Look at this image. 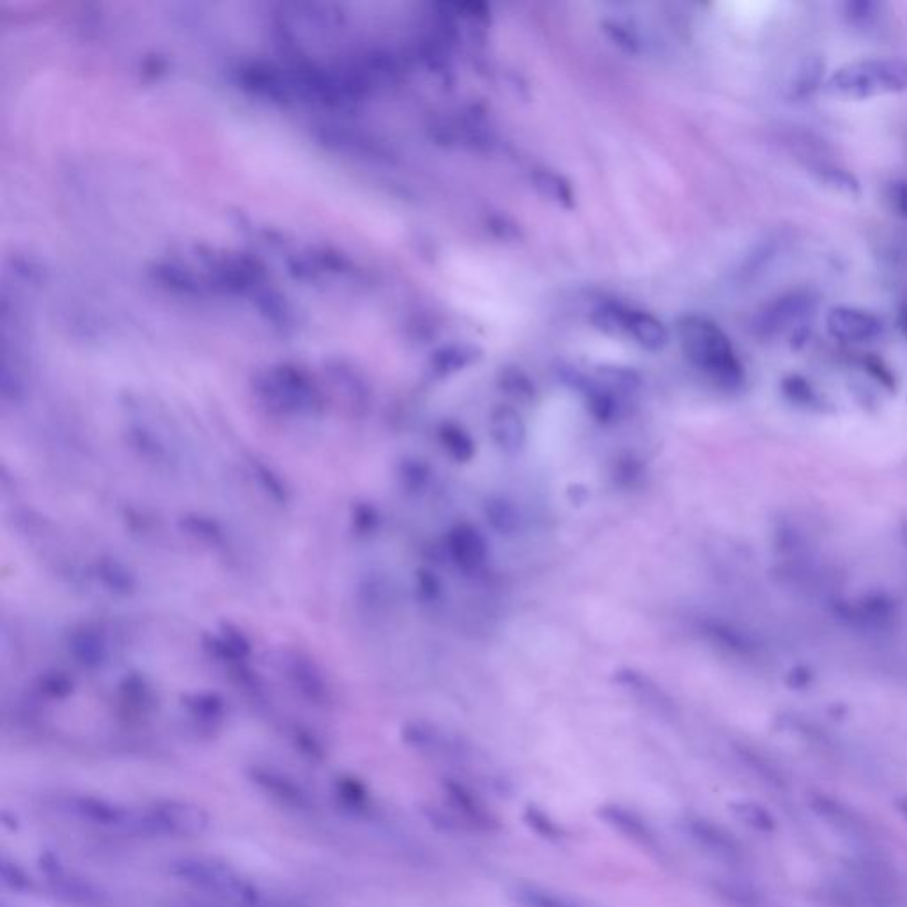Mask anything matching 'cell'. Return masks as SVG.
Masks as SVG:
<instances>
[{"label":"cell","instance_id":"cell-1","mask_svg":"<svg viewBox=\"0 0 907 907\" xmlns=\"http://www.w3.org/2000/svg\"><path fill=\"white\" fill-rule=\"evenodd\" d=\"M675 330L684 357L713 385L727 392H736L745 385V365L729 335L713 319L686 314L677 321Z\"/></svg>","mask_w":907,"mask_h":907},{"label":"cell","instance_id":"cell-2","mask_svg":"<svg viewBox=\"0 0 907 907\" xmlns=\"http://www.w3.org/2000/svg\"><path fill=\"white\" fill-rule=\"evenodd\" d=\"M826 91L842 100H870L907 91V61L872 57L844 64L824 82Z\"/></svg>","mask_w":907,"mask_h":907},{"label":"cell","instance_id":"cell-3","mask_svg":"<svg viewBox=\"0 0 907 907\" xmlns=\"http://www.w3.org/2000/svg\"><path fill=\"white\" fill-rule=\"evenodd\" d=\"M171 874L197 892L206 893L233 907H261V895L254 883L224 861L213 858H179L172 861Z\"/></svg>","mask_w":907,"mask_h":907},{"label":"cell","instance_id":"cell-4","mask_svg":"<svg viewBox=\"0 0 907 907\" xmlns=\"http://www.w3.org/2000/svg\"><path fill=\"white\" fill-rule=\"evenodd\" d=\"M817 296L808 289H794L764 303L752 318V332L759 339L794 334L814 318Z\"/></svg>","mask_w":907,"mask_h":907},{"label":"cell","instance_id":"cell-5","mask_svg":"<svg viewBox=\"0 0 907 907\" xmlns=\"http://www.w3.org/2000/svg\"><path fill=\"white\" fill-rule=\"evenodd\" d=\"M210 817L201 807L181 801H163L140 812V831L169 835V837H197L208 830Z\"/></svg>","mask_w":907,"mask_h":907},{"label":"cell","instance_id":"cell-6","mask_svg":"<svg viewBox=\"0 0 907 907\" xmlns=\"http://www.w3.org/2000/svg\"><path fill=\"white\" fill-rule=\"evenodd\" d=\"M443 550L452 566L463 576L481 574L489 562V543L481 528L461 521L447 530Z\"/></svg>","mask_w":907,"mask_h":907},{"label":"cell","instance_id":"cell-7","mask_svg":"<svg viewBox=\"0 0 907 907\" xmlns=\"http://www.w3.org/2000/svg\"><path fill=\"white\" fill-rule=\"evenodd\" d=\"M826 330L838 342L844 344H867L881 339L884 335L883 319L874 312L860 307L838 305L826 316Z\"/></svg>","mask_w":907,"mask_h":907},{"label":"cell","instance_id":"cell-8","mask_svg":"<svg viewBox=\"0 0 907 907\" xmlns=\"http://www.w3.org/2000/svg\"><path fill=\"white\" fill-rule=\"evenodd\" d=\"M443 796L452 817L468 830L493 833L500 828L497 815L465 783L443 780Z\"/></svg>","mask_w":907,"mask_h":907},{"label":"cell","instance_id":"cell-9","mask_svg":"<svg viewBox=\"0 0 907 907\" xmlns=\"http://www.w3.org/2000/svg\"><path fill=\"white\" fill-rule=\"evenodd\" d=\"M684 835L697 845L700 851L713 856L716 860L736 863L741 860V845L732 833L725 830L720 824L702 817V815H686L679 822Z\"/></svg>","mask_w":907,"mask_h":907},{"label":"cell","instance_id":"cell-10","mask_svg":"<svg viewBox=\"0 0 907 907\" xmlns=\"http://www.w3.org/2000/svg\"><path fill=\"white\" fill-rule=\"evenodd\" d=\"M488 431L491 442L509 458L520 456L528 442L527 422L512 404H500L489 413Z\"/></svg>","mask_w":907,"mask_h":907},{"label":"cell","instance_id":"cell-11","mask_svg":"<svg viewBox=\"0 0 907 907\" xmlns=\"http://www.w3.org/2000/svg\"><path fill=\"white\" fill-rule=\"evenodd\" d=\"M597 817L608 824L613 831L621 833L629 842L642 847L649 853L659 854L663 851V844L659 835L642 815L622 805H603L597 808Z\"/></svg>","mask_w":907,"mask_h":907},{"label":"cell","instance_id":"cell-12","mask_svg":"<svg viewBox=\"0 0 907 907\" xmlns=\"http://www.w3.org/2000/svg\"><path fill=\"white\" fill-rule=\"evenodd\" d=\"M404 739L419 752L431 755L435 759L463 760L468 757V746L458 737L426 721L410 723L404 730Z\"/></svg>","mask_w":907,"mask_h":907},{"label":"cell","instance_id":"cell-13","mask_svg":"<svg viewBox=\"0 0 907 907\" xmlns=\"http://www.w3.org/2000/svg\"><path fill=\"white\" fill-rule=\"evenodd\" d=\"M613 683L636 698L640 704L661 714L672 713L674 702L652 677L638 668L624 667L613 672Z\"/></svg>","mask_w":907,"mask_h":907},{"label":"cell","instance_id":"cell-14","mask_svg":"<svg viewBox=\"0 0 907 907\" xmlns=\"http://www.w3.org/2000/svg\"><path fill=\"white\" fill-rule=\"evenodd\" d=\"M482 349L472 342H450L429 358V371L440 380L456 376L482 360Z\"/></svg>","mask_w":907,"mask_h":907},{"label":"cell","instance_id":"cell-15","mask_svg":"<svg viewBox=\"0 0 907 907\" xmlns=\"http://www.w3.org/2000/svg\"><path fill=\"white\" fill-rule=\"evenodd\" d=\"M507 897L514 907H590L587 902L569 893L528 881L512 884L507 890Z\"/></svg>","mask_w":907,"mask_h":907},{"label":"cell","instance_id":"cell-16","mask_svg":"<svg viewBox=\"0 0 907 907\" xmlns=\"http://www.w3.org/2000/svg\"><path fill=\"white\" fill-rule=\"evenodd\" d=\"M436 442L440 450L456 465H468L477 458L479 445L472 433L456 420H443L436 427Z\"/></svg>","mask_w":907,"mask_h":907},{"label":"cell","instance_id":"cell-17","mask_svg":"<svg viewBox=\"0 0 907 907\" xmlns=\"http://www.w3.org/2000/svg\"><path fill=\"white\" fill-rule=\"evenodd\" d=\"M482 516L488 527L500 537H516L525 528L520 505L504 495H489L482 504Z\"/></svg>","mask_w":907,"mask_h":907},{"label":"cell","instance_id":"cell-18","mask_svg":"<svg viewBox=\"0 0 907 907\" xmlns=\"http://www.w3.org/2000/svg\"><path fill=\"white\" fill-rule=\"evenodd\" d=\"M628 339L638 344L640 348L651 353H659L667 348L670 342V332L663 321H659L654 314L631 309L629 312Z\"/></svg>","mask_w":907,"mask_h":907},{"label":"cell","instance_id":"cell-19","mask_svg":"<svg viewBox=\"0 0 907 907\" xmlns=\"http://www.w3.org/2000/svg\"><path fill=\"white\" fill-rule=\"evenodd\" d=\"M497 388L512 406H532L539 399V388L534 378L520 365H504L497 374Z\"/></svg>","mask_w":907,"mask_h":907},{"label":"cell","instance_id":"cell-20","mask_svg":"<svg viewBox=\"0 0 907 907\" xmlns=\"http://www.w3.org/2000/svg\"><path fill=\"white\" fill-rule=\"evenodd\" d=\"M530 183L535 192L546 201L553 202L564 210H573L576 206L573 183L564 174L551 169H535L530 174Z\"/></svg>","mask_w":907,"mask_h":907},{"label":"cell","instance_id":"cell-21","mask_svg":"<svg viewBox=\"0 0 907 907\" xmlns=\"http://www.w3.org/2000/svg\"><path fill=\"white\" fill-rule=\"evenodd\" d=\"M807 169L821 185L835 190L838 194L851 195V197L860 195L861 188L858 178L854 176L853 172L840 167L838 163L810 158L807 160Z\"/></svg>","mask_w":907,"mask_h":907},{"label":"cell","instance_id":"cell-22","mask_svg":"<svg viewBox=\"0 0 907 907\" xmlns=\"http://www.w3.org/2000/svg\"><path fill=\"white\" fill-rule=\"evenodd\" d=\"M592 376L601 385H605L606 388H610L612 392L628 401H631L644 385L640 373L633 367H624V365H601V367H597L596 373Z\"/></svg>","mask_w":907,"mask_h":907},{"label":"cell","instance_id":"cell-23","mask_svg":"<svg viewBox=\"0 0 907 907\" xmlns=\"http://www.w3.org/2000/svg\"><path fill=\"white\" fill-rule=\"evenodd\" d=\"M787 241L789 240H785L783 236H773V238L762 241L760 245L755 247L752 254L743 261V266L737 272V279L741 280V282H750V280L757 279L759 275L768 270L771 264L775 263L778 256L785 249Z\"/></svg>","mask_w":907,"mask_h":907},{"label":"cell","instance_id":"cell-24","mask_svg":"<svg viewBox=\"0 0 907 907\" xmlns=\"http://www.w3.org/2000/svg\"><path fill=\"white\" fill-rule=\"evenodd\" d=\"M629 312L631 309L621 303H603L592 312L590 323L601 334L610 335V337H628Z\"/></svg>","mask_w":907,"mask_h":907},{"label":"cell","instance_id":"cell-25","mask_svg":"<svg viewBox=\"0 0 907 907\" xmlns=\"http://www.w3.org/2000/svg\"><path fill=\"white\" fill-rule=\"evenodd\" d=\"M399 479H401L406 493H410L413 497H422L431 486L433 470L424 459H404L401 470H399Z\"/></svg>","mask_w":907,"mask_h":907},{"label":"cell","instance_id":"cell-26","mask_svg":"<svg viewBox=\"0 0 907 907\" xmlns=\"http://www.w3.org/2000/svg\"><path fill=\"white\" fill-rule=\"evenodd\" d=\"M730 810L739 821L752 830L760 833H773L776 830L775 817L755 801H737Z\"/></svg>","mask_w":907,"mask_h":907},{"label":"cell","instance_id":"cell-27","mask_svg":"<svg viewBox=\"0 0 907 907\" xmlns=\"http://www.w3.org/2000/svg\"><path fill=\"white\" fill-rule=\"evenodd\" d=\"M645 466L642 459L635 458L633 454L619 456L613 463L612 477L617 486L621 488H636L644 481Z\"/></svg>","mask_w":907,"mask_h":907},{"label":"cell","instance_id":"cell-28","mask_svg":"<svg viewBox=\"0 0 907 907\" xmlns=\"http://www.w3.org/2000/svg\"><path fill=\"white\" fill-rule=\"evenodd\" d=\"M415 592L422 605L433 606L442 603L445 587H443L442 578L435 571L422 567L415 574Z\"/></svg>","mask_w":907,"mask_h":907},{"label":"cell","instance_id":"cell-29","mask_svg":"<svg viewBox=\"0 0 907 907\" xmlns=\"http://www.w3.org/2000/svg\"><path fill=\"white\" fill-rule=\"evenodd\" d=\"M822 70H824V64H822L819 59L808 61V63L799 70L798 77L794 78V82H792V98L803 100V98H807V96L814 93L815 89L821 86Z\"/></svg>","mask_w":907,"mask_h":907},{"label":"cell","instance_id":"cell-30","mask_svg":"<svg viewBox=\"0 0 907 907\" xmlns=\"http://www.w3.org/2000/svg\"><path fill=\"white\" fill-rule=\"evenodd\" d=\"M523 817H525L528 828L534 830L537 835H541L543 838L562 840V838L566 837V831L562 830L559 822L553 821L550 814H546L541 808L528 805Z\"/></svg>","mask_w":907,"mask_h":907},{"label":"cell","instance_id":"cell-31","mask_svg":"<svg viewBox=\"0 0 907 907\" xmlns=\"http://www.w3.org/2000/svg\"><path fill=\"white\" fill-rule=\"evenodd\" d=\"M603 31L608 34V38L612 39L613 43L617 47H621L624 52L628 54H638L640 52V36L636 29H633L631 25L626 24V22H619V20H606L603 24Z\"/></svg>","mask_w":907,"mask_h":907},{"label":"cell","instance_id":"cell-32","mask_svg":"<svg viewBox=\"0 0 907 907\" xmlns=\"http://www.w3.org/2000/svg\"><path fill=\"white\" fill-rule=\"evenodd\" d=\"M879 13H881V6L870 0H854V2H847L844 6L845 20L849 22V25L860 27V29L876 24Z\"/></svg>","mask_w":907,"mask_h":907},{"label":"cell","instance_id":"cell-33","mask_svg":"<svg viewBox=\"0 0 907 907\" xmlns=\"http://www.w3.org/2000/svg\"><path fill=\"white\" fill-rule=\"evenodd\" d=\"M886 204L895 217L907 222V179H893L884 190Z\"/></svg>","mask_w":907,"mask_h":907},{"label":"cell","instance_id":"cell-34","mask_svg":"<svg viewBox=\"0 0 907 907\" xmlns=\"http://www.w3.org/2000/svg\"><path fill=\"white\" fill-rule=\"evenodd\" d=\"M488 229L498 240L518 241L521 238L520 225L505 215H495L488 220Z\"/></svg>","mask_w":907,"mask_h":907},{"label":"cell","instance_id":"cell-35","mask_svg":"<svg viewBox=\"0 0 907 907\" xmlns=\"http://www.w3.org/2000/svg\"><path fill=\"white\" fill-rule=\"evenodd\" d=\"M899 325L900 330H902V332H904V335H906L907 337V302L904 303V305H902V309H900Z\"/></svg>","mask_w":907,"mask_h":907},{"label":"cell","instance_id":"cell-36","mask_svg":"<svg viewBox=\"0 0 907 907\" xmlns=\"http://www.w3.org/2000/svg\"><path fill=\"white\" fill-rule=\"evenodd\" d=\"M899 808H900V812H902V814H904V817H906V819H907V798L902 799V801H900Z\"/></svg>","mask_w":907,"mask_h":907}]
</instances>
